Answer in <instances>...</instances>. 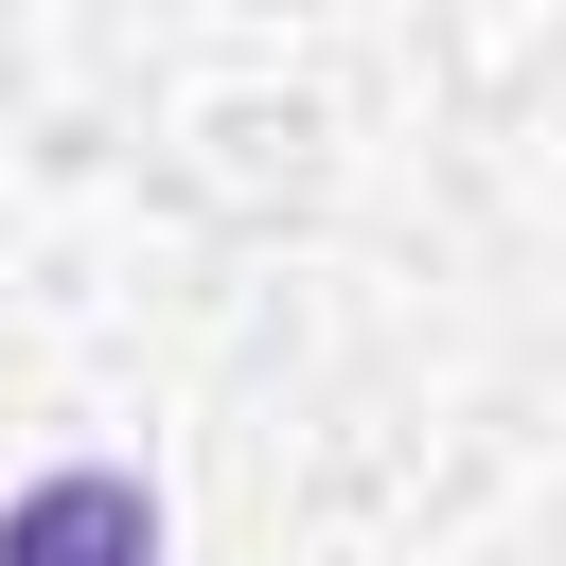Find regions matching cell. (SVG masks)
Listing matches in <instances>:
<instances>
[{
	"mask_svg": "<svg viewBox=\"0 0 566 566\" xmlns=\"http://www.w3.org/2000/svg\"><path fill=\"white\" fill-rule=\"evenodd\" d=\"M0 566H159V495L124 460H71V478L0 495Z\"/></svg>",
	"mask_w": 566,
	"mask_h": 566,
	"instance_id": "cell-1",
	"label": "cell"
}]
</instances>
